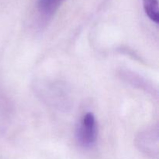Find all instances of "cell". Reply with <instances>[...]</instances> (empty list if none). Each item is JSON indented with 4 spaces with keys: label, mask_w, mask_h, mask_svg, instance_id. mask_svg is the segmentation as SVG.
I'll list each match as a JSON object with an SVG mask.
<instances>
[{
    "label": "cell",
    "mask_w": 159,
    "mask_h": 159,
    "mask_svg": "<svg viewBox=\"0 0 159 159\" xmlns=\"http://www.w3.org/2000/svg\"><path fill=\"white\" fill-rule=\"evenodd\" d=\"M77 139L79 144L85 148H90L96 143L97 138V126L96 118L92 113L82 117L77 130Z\"/></svg>",
    "instance_id": "1"
},
{
    "label": "cell",
    "mask_w": 159,
    "mask_h": 159,
    "mask_svg": "<svg viewBox=\"0 0 159 159\" xmlns=\"http://www.w3.org/2000/svg\"><path fill=\"white\" fill-rule=\"evenodd\" d=\"M64 1L65 0H38L37 8L40 13L50 16L58 9Z\"/></svg>",
    "instance_id": "2"
},
{
    "label": "cell",
    "mask_w": 159,
    "mask_h": 159,
    "mask_svg": "<svg viewBox=\"0 0 159 159\" xmlns=\"http://www.w3.org/2000/svg\"><path fill=\"white\" fill-rule=\"evenodd\" d=\"M143 6L146 15L151 20L158 23L159 8L158 0H143Z\"/></svg>",
    "instance_id": "3"
}]
</instances>
